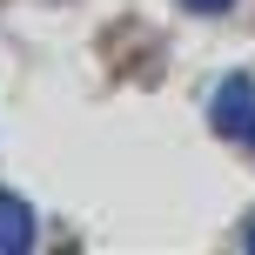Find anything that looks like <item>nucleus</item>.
Masks as SVG:
<instances>
[{
    "mask_svg": "<svg viewBox=\"0 0 255 255\" xmlns=\"http://www.w3.org/2000/svg\"><path fill=\"white\" fill-rule=\"evenodd\" d=\"M208 121H215V134H235V141H242V134H249V121H255V81H249V74H229V81L215 88Z\"/></svg>",
    "mask_w": 255,
    "mask_h": 255,
    "instance_id": "f257e3e1",
    "label": "nucleus"
},
{
    "mask_svg": "<svg viewBox=\"0 0 255 255\" xmlns=\"http://www.w3.org/2000/svg\"><path fill=\"white\" fill-rule=\"evenodd\" d=\"M27 242H34V208L13 188H0V255H20Z\"/></svg>",
    "mask_w": 255,
    "mask_h": 255,
    "instance_id": "f03ea898",
    "label": "nucleus"
},
{
    "mask_svg": "<svg viewBox=\"0 0 255 255\" xmlns=\"http://www.w3.org/2000/svg\"><path fill=\"white\" fill-rule=\"evenodd\" d=\"M181 7H195V13H222V7H235V0H181Z\"/></svg>",
    "mask_w": 255,
    "mask_h": 255,
    "instance_id": "7ed1b4c3",
    "label": "nucleus"
},
{
    "mask_svg": "<svg viewBox=\"0 0 255 255\" xmlns=\"http://www.w3.org/2000/svg\"><path fill=\"white\" fill-rule=\"evenodd\" d=\"M249 255H255V222H249Z\"/></svg>",
    "mask_w": 255,
    "mask_h": 255,
    "instance_id": "20e7f679",
    "label": "nucleus"
},
{
    "mask_svg": "<svg viewBox=\"0 0 255 255\" xmlns=\"http://www.w3.org/2000/svg\"><path fill=\"white\" fill-rule=\"evenodd\" d=\"M242 141H249V148H255V121H249V134H242Z\"/></svg>",
    "mask_w": 255,
    "mask_h": 255,
    "instance_id": "39448f33",
    "label": "nucleus"
}]
</instances>
